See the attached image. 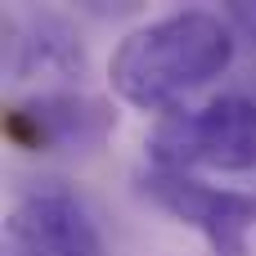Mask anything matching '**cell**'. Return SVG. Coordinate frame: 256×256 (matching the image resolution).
I'll return each mask as SVG.
<instances>
[{
  "label": "cell",
  "mask_w": 256,
  "mask_h": 256,
  "mask_svg": "<svg viewBox=\"0 0 256 256\" xmlns=\"http://www.w3.org/2000/svg\"><path fill=\"white\" fill-rule=\"evenodd\" d=\"M234 27L212 9H180L130 32L108 63L112 90L144 112L176 108L184 94L212 86L234 63Z\"/></svg>",
  "instance_id": "6da1fadb"
},
{
  "label": "cell",
  "mask_w": 256,
  "mask_h": 256,
  "mask_svg": "<svg viewBox=\"0 0 256 256\" xmlns=\"http://www.w3.org/2000/svg\"><path fill=\"white\" fill-rule=\"evenodd\" d=\"M148 162L162 171H256V99L220 94L202 108L166 112L148 135Z\"/></svg>",
  "instance_id": "7a4b0ae2"
},
{
  "label": "cell",
  "mask_w": 256,
  "mask_h": 256,
  "mask_svg": "<svg viewBox=\"0 0 256 256\" xmlns=\"http://www.w3.org/2000/svg\"><path fill=\"white\" fill-rule=\"evenodd\" d=\"M140 189L153 207H162L171 220L198 230L216 256H248V234L256 230V198L238 189L207 184L184 171L148 166L140 176Z\"/></svg>",
  "instance_id": "3957f363"
},
{
  "label": "cell",
  "mask_w": 256,
  "mask_h": 256,
  "mask_svg": "<svg viewBox=\"0 0 256 256\" xmlns=\"http://www.w3.org/2000/svg\"><path fill=\"white\" fill-rule=\"evenodd\" d=\"M4 256H108L90 207L63 184H32L9 220Z\"/></svg>",
  "instance_id": "277c9868"
},
{
  "label": "cell",
  "mask_w": 256,
  "mask_h": 256,
  "mask_svg": "<svg viewBox=\"0 0 256 256\" xmlns=\"http://www.w3.org/2000/svg\"><path fill=\"white\" fill-rule=\"evenodd\" d=\"M112 126H117L112 104H104L94 94H76V90L36 94L4 112V135L27 153H40V148L90 153L112 135Z\"/></svg>",
  "instance_id": "5b68a950"
},
{
  "label": "cell",
  "mask_w": 256,
  "mask_h": 256,
  "mask_svg": "<svg viewBox=\"0 0 256 256\" xmlns=\"http://www.w3.org/2000/svg\"><path fill=\"white\" fill-rule=\"evenodd\" d=\"M22 45V54H18V72L27 76V72H76L81 76V68H86V58H81V45L72 40V32L58 22V18H36L32 22V32L18 40Z\"/></svg>",
  "instance_id": "8992f818"
}]
</instances>
